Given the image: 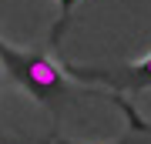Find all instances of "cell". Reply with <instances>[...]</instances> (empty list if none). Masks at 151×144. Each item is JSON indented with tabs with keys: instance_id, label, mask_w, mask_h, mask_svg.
Listing matches in <instances>:
<instances>
[{
	"instance_id": "cell-1",
	"label": "cell",
	"mask_w": 151,
	"mask_h": 144,
	"mask_svg": "<svg viewBox=\"0 0 151 144\" xmlns=\"http://www.w3.org/2000/svg\"><path fill=\"white\" fill-rule=\"evenodd\" d=\"M0 64L7 67V74H10L24 91L34 94L40 104H47L54 114H57L60 101L70 94L64 67H57L47 54H24V50H17V47L0 40Z\"/></svg>"
},
{
	"instance_id": "cell-3",
	"label": "cell",
	"mask_w": 151,
	"mask_h": 144,
	"mask_svg": "<svg viewBox=\"0 0 151 144\" xmlns=\"http://www.w3.org/2000/svg\"><path fill=\"white\" fill-rule=\"evenodd\" d=\"M74 4H77V0H57V7H60V20H57V27H54V40L64 34V27H67V20H70V10H74Z\"/></svg>"
},
{
	"instance_id": "cell-6",
	"label": "cell",
	"mask_w": 151,
	"mask_h": 144,
	"mask_svg": "<svg viewBox=\"0 0 151 144\" xmlns=\"http://www.w3.org/2000/svg\"><path fill=\"white\" fill-rule=\"evenodd\" d=\"M0 141H4V134H0Z\"/></svg>"
},
{
	"instance_id": "cell-4",
	"label": "cell",
	"mask_w": 151,
	"mask_h": 144,
	"mask_svg": "<svg viewBox=\"0 0 151 144\" xmlns=\"http://www.w3.org/2000/svg\"><path fill=\"white\" fill-rule=\"evenodd\" d=\"M124 114H128V121H131V128H134V131H148V134H151V124H145V121H138L131 107H124Z\"/></svg>"
},
{
	"instance_id": "cell-2",
	"label": "cell",
	"mask_w": 151,
	"mask_h": 144,
	"mask_svg": "<svg viewBox=\"0 0 151 144\" xmlns=\"http://www.w3.org/2000/svg\"><path fill=\"white\" fill-rule=\"evenodd\" d=\"M64 74H74L77 80H91V84H111L114 91H145V87H151V54L141 64H124V67H74V64H64Z\"/></svg>"
},
{
	"instance_id": "cell-5",
	"label": "cell",
	"mask_w": 151,
	"mask_h": 144,
	"mask_svg": "<svg viewBox=\"0 0 151 144\" xmlns=\"http://www.w3.org/2000/svg\"><path fill=\"white\" fill-rule=\"evenodd\" d=\"M0 74H4V64H0Z\"/></svg>"
},
{
	"instance_id": "cell-7",
	"label": "cell",
	"mask_w": 151,
	"mask_h": 144,
	"mask_svg": "<svg viewBox=\"0 0 151 144\" xmlns=\"http://www.w3.org/2000/svg\"><path fill=\"white\" fill-rule=\"evenodd\" d=\"M121 144H128V141H121Z\"/></svg>"
}]
</instances>
